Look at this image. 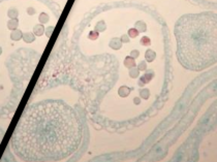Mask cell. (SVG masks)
I'll return each mask as SVG.
<instances>
[{
    "label": "cell",
    "instance_id": "6da1fadb",
    "mask_svg": "<svg viewBox=\"0 0 217 162\" xmlns=\"http://www.w3.org/2000/svg\"><path fill=\"white\" fill-rule=\"evenodd\" d=\"M83 138L79 115L61 100L28 106L10 138L12 152L23 161H61L72 156Z\"/></svg>",
    "mask_w": 217,
    "mask_h": 162
},
{
    "label": "cell",
    "instance_id": "30bf717a",
    "mask_svg": "<svg viewBox=\"0 0 217 162\" xmlns=\"http://www.w3.org/2000/svg\"><path fill=\"white\" fill-rule=\"evenodd\" d=\"M128 33H129V35H130L131 37H136V35H138V32H136L134 29H130V30H129Z\"/></svg>",
    "mask_w": 217,
    "mask_h": 162
},
{
    "label": "cell",
    "instance_id": "8fae6325",
    "mask_svg": "<svg viewBox=\"0 0 217 162\" xmlns=\"http://www.w3.org/2000/svg\"><path fill=\"white\" fill-rule=\"evenodd\" d=\"M147 42H149V39H148V38H146V37H144L143 39H142V44H148Z\"/></svg>",
    "mask_w": 217,
    "mask_h": 162
},
{
    "label": "cell",
    "instance_id": "3957f363",
    "mask_svg": "<svg viewBox=\"0 0 217 162\" xmlns=\"http://www.w3.org/2000/svg\"><path fill=\"white\" fill-rule=\"evenodd\" d=\"M22 38L26 44H31V42H33L35 40V35H34V33L27 32V33H23Z\"/></svg>",
    "mask_w": 217,
    "mask_h": 162
},
{
    "label": "cell",
    "instance_id": "8992f818",
    "mask_svg": "<svg viewBox=\"0 0 217 162\" xmlns=\"http://www.w3.org/2000/svg\"><path fill=\"white\" fill-rule=\"evenodd\" d=\"M19 26V21L18 19H10V21L8 22V28L10 30H16Z\"/></svg>",
    "mask_w": 217,
    "mask_h": 162
},
{
    "label": "cell",
    "instance_id": "52a82bcc",
    "mask_svg": "<svg viewBox=\"0 0 217 162\" xmlns=\"http://www.w3.org/2000/svg\"><path fill=\"white\" fill-rule=\"evenodd\" d=\"M38 20H40V24H46V23L49 22V16L46 14V12H42L40 15V17H38Z\"/></svg>",
    "mask_w": 217,
    "mask_h": 162
},
{
    "label": "cell",
    "instance_id": "ba28073f",
    "mask_svg": "<svg viewBox=\"0 0 217 162\" xmlns=\"http://www.w3.org/2000/svg\"><path fill=\"white\" fill-rule=\"evenodd\" d=\"M18 15H19V12H18L16 8H10L8 12V16L10 18V19H17Z\"/></svg>",
    "mask_w": 217,
    "mask_h": 162
},
{
    "label": "cell",
    "instance_id": "4fadbf2b",
    "mask_svg": "<svg viewBox=\"0 0 217 162\" xmlns=\"http://www.w3.org/2000/svg\"><path fill=\"white\" fill-rule=\"evenodd\" d=\"M2 54V49H1V47H0V55Z\"/></svg>",
    "mask_w": 217,
    "mask_h": 162
},
{
    "label": "cell",
    "instance_id": "9c48e42d",
    "mask_svg": "<svg viewBox=\"0 0 217 162\" xmlns=\"http://www.w3.org/2000/svg\"><path fill=\"white\" fill-rule=\"evenodd\" d=\"M35 12H36V10H35L33 7H28L27 8V14H28V15L32 16V15H34Z\"/></svg>",
    "mask_w": 217,
    "mask_h": 162
},
{
    "label": "cell",
    "instance_id": "5b68a950",
    "mask_svg": "<svg viewBox=\"0 0 217 162\" xmlns=\"http://www.w3.org/2000/svg\"><path fill=\"white\" fill-rule=\"evenodd\" d=\"M22 37H23V33H22V31L19 29L12 30V32L10 33V38H12V40H15V42L22 39Z\"/></svg>",
    "mask_w": 217,
    "mask_h": 162
},
{
    "label": "cell",
    "instance_id": "7c38bea8",
    "mask_svg": "<svg viewBox=\"0 0 217 162\" xmlns=\"http://www.w3.org/2000/svg\"><path fill=\"white\" fill-rule=\"evenodd\" d=\"M52 31H53V27H51V29L48 31L47 30V36H49V35H51V33H52Z\"/></svg>",
    "mask_w": 217,
    "mask_h": 162
},
{
    "label": "cell",
    "instance_id": "7a4b0ae2",
    "mask_svg": "<svg viewBox=\"0 0 217 162\" xmlns=\"http://www.w3.org/2000/svg\"><path fill=\"white\" fill-rule=\"evenodd\" d=\"M176 55L185 69L201 71L217 63V14H186L174 28Z\"/></svg>",
    "mask_w": 217,
    "mask_h": 162
},
{
    "label": "cell",
    "instance_id": "277c9868",
    "mask_svg": "<svg viewBox=\"0 0 217 162\" xmlns=\"http://www.w3.org/2000/svg\"><path fill=\"white\" fill-rule=\"evenodd\" d=\"M33 33H34L35 36H42L44 33V24H37L34 26L33 28Z\"/></svg>",
    "mask_w": 217,
    "mask_h": 162
}]
</instances>
